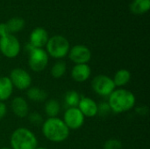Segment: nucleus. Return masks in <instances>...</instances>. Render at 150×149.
<instances>
[{
    "instance_id": "nucleus-15",
    "label": "nucleus",
    "mask_w": 150,
    "mask_h": 149,
    "mask_svg": "<svg viewBox=\"0 0 150 149\" xmlns=\"http://www.w3.org/2000/svg\"><path fill=\"white\" fill-rule=\"evenodd\" d=\"M13 85L9 78V76L0 77V102L7 101L12 95Z\"/></svg>"
},
{
    "instance_id": "nucleus-17",
    "label": "nucleus",
    "mask_w": 150,
    "mask_h": 149,
    "mask_svg": "<svg viewBox=\"0 0 150 149\" xmlns=\"http://www.w3.org/2000/svg\"><path fill=\"white\" fill-rule=\"evenodd\" d=\"M131 80V73L127 68L119 69L112 77V81L116 86V88H123L126 86Z\"/></svg>"
},
{
    "instance_id": "nucleus-4",
    "label": "nucleus",
    "mask_w": 150,
    "mask_h": 149,
    "mask_svg": "<svg viewBox=\"0 0 150 149\" xmlns=\"http://www.w3.org/2000/svg\"><path fill=\"white\" fill-rule=\"evenodd\" d=\"M70 45L69 40L62 35L50 37L46 45V52L54 59L62 60L69 54Z\"/></svg>"
},
{
    "instance_id": "nucleus-5",
    "label": "nucleus",
    "mask_w": 150,
    "mask_h": 149,
    "mask_svg": "<svg viewBox=\"0 0 150 149\" xmlns=\"http://www.w3.org/2000/svg\"><path fill=\"white\" fill-rule=\"evenodd\" d=\"M91 88L97 95L108 97L116 89V86L112 77L106 75H98L91 81Z\"/></svg>"
},
{
    "instance_id": "nucleus-7",
    "label": "nucleus",
    "mask_w": 150,
    "mask_h": 149,
    "mask_svg": "<svg viewBox=\"0 0 150 149\" xmlns=\"http://www.w3.org/2000/svg\"><path fill=\"white\" fill-rule=\"evenodd\" d=\"M20 50V42L13 34H8L0 38V52L6 58H16L19 54Z\"/></svg>"
},
{
    "instance_id": "nucleus-25",
    "label": "nucleus",
    "mask_w": 150,
    "mask_h": 149,
    "mask_svg": "<svg viewBox=\"0 0 150 149\" xmlns=\"http://www.w3.org/2000/svg\"><path fill=\"white\" fill-rule=\"evenodd\" d=\"M110 112H112V111L107 102H102L99 105H98V115L105 117L109 115Z\"/></svg>"
},
{
    "instance_id": "nucleus-11",
    "label": "nucleus",
    "mask_w": 150,
    "mask_h": 149,
    "mask_svg": "<svg viewBox=\"0 0 150 149\" xmlns=\"http://www.w3.org/2000/svg\"><path fill=\"white\" fill-rule=\"evenodd\" d=\"M77 108L85 118H93L98 115V104L89 97H81Z\"/></svg>"
},
{
    "instance_id": "nucleus-3",
    "label": "nucleus",
    "mask_w": 150,
    "mask_h": 149,
    "mask_svg": "<svg viewBox=\"0 0 150 149\" xmlns=\"http://www.w3.org/2000/svg\"><path fill=\"white\" fill-rule=\"evenodd\" d=\"M10 144L12 149H35L38 147V139L30 129L18 127L12 132Z\"/></svg>"
},
{
    "instance_id": "nucleus-12",
    "label": "nucleus",
    "mask_w": 150,
    "mask_h": 149,
    "mask_svg": "<svg viewBox=\"0 0 150 149\" xmlns=\"http://www.w3.org/2000/svg\"><path fill=\"white\" fill-rule=\"evenodd\" d=\"M49 39L47 32L42 27H37L32 31L29 36V43L35 48H43L46 47Z\"/></svg>"
},
{
    "instance_id": "nucleus-23",
    "label": "nucleus",
    "mask_w": 150,
    "mask_h": 149,
    "mask_svg": "<svg viewBox=\"0 0 150 149\" xmlns=\"http://www.w3.org/2000/svg\"><path fill=\"white\" fill-rule=\"evenodd\" d=\"M122 142L118 140V139H109L107 140L104 146H103V148L104 149H122Z\"/></svg>"
},
{
    "instance_id": "nucleus-19",
    "label": "nucleus",
    "mask_w": 150,
    "mask_h": 149,
    "mask_svg": "<svg viewBox=\"0 0 150 149\" xmlns=\"http://www.w3.org/2000/svg\"><path fill=\"white\" fill-rule=\"evenodd\" d=\"M150 9V0H133L130 4V10L134 14L147 13Z\"/></svg>"
},
{
    "instance_id": "nucleus-16",
    "label": "nucleus",
    "mask_w": 150,
    "mask_h": 149,
    "mask_svg": "<svg viewBox=\"0 0 150 149\" xmlns=\"http://www.w3.org/2000/svg\"><path fill=\"white\" fill-rule=\"evenodd\" d=\"M26 97L29 100L36 103L45 102L47 98V93L45 90L39 87H30L26 90Z\"/></svg>"
},
{
    "instance_id": "nucleus-2",
    "label": "nucleus",
    "mask_w": 150,
    "mask_h": 149,
    "mask_svg": "<svg viewBox=\"0 0 150 149\" xmlns=\"http://www.w3.org/2000/svg\"><path fill=\"white\" fill-rule=\"evenodd\" d=\"M41 132L47 141L54 143H61L69 138L70 130L67 127L62 119L55 117L47 118L43 121Z\"/></svg>"
},
{
    "instance_id": "nucleus-10",
    "label": "nucleus",
    "mask_w": 150,
    "mask_h": 149,
    "mask_svg": "<svg viewBox=\"0 0 150 149\" xmlns=\"http://www.w3.org/2000/svg\"><path fill=\"white\" fill-rule=\"evenodd\" d=\"M68 56L75 64H88L91 59V51L84 45H75L69 48Z\"/></svg>"
},
{
    "instance_id": "nucleus-13",
    "label": "nucleus",
    "mask_w": 150,
    "mask_h": 149,
    "mask_svg": "<svg viewBox=\"0 0 150 149\" xmlns=\"http://www.w3.org/2000/svg\"><path fill=\"white\" fill-rule=\"evenodd\" d=\"M11 109L13 114L20 119L25 118L29 114V105L23 97H15L11 102Z\"/></svg>"
},
{
    "instance_id": "nucleus-22",
    "label": "nucleus",
    "mask_w": 150,
    "mask_h": 149,
    "mask_svg": "<svg viewBox=\"0 0 150 149\" xmlns=\"http://www.w3.org/2000/svg\"><path fill=\"white\" fill-rule=\"evenodd\" d=\"M67 71V65H66V62L62 61V60H58L54 65L53 67L51 68V70H50V74L51 76L55 78V79H60L62 78L65 73Z\"/></svg>"
},
{
    "instance_id": "nucleus-14",
    "label": "nucleus",
    "mask_w": 150,
    "mask_h": 149,
    "mask_svg": "<svg viewBox=\"0 0 150 149\" xmlns=\"http://www.w3.org/2000/svg\"><path fill=\"white\" fill-rule=\"evenodd\" d=\"M72 79L76 83L86 82L91 75V68L88 64H75L70 72Z\"/></svg>"
},
{
    "instance_id": "nucleus-28",
    "label": "nucleus",
    "mask_w": 150,
    "mask_h": 149,
    "mask_svg": "<svg viewBox=\"0 0 150 149\" xmlns=\"http://www.w3.org/2000/svg\"><path fill=\"white\" fill-rule=\"evenodd\" d=\"M35 149H48V148H43V147H39V146H38V147H37Z\"/></svg>"
},
{
    "instance_id": "nucleus-20",
    "label": "nucleus",
    "mask_w": 150,
    "mask_h": 149,
    "mask_svg": "<svg viewBox=\"0 0 150 149\" xmlns=\"http://www.w3.org/2000/svg\"><path fill=\"white\" fill-rule=\"evenodd\" d=\"M80 99H81L80 94L74 90L67 91L64 95V104L67 105V108L77 107Z\"/></svg>"
},
{
    "instance_id": "nucleus-18",
    "label": "nucleus",
    "mask_w": 150,
    "mask_h": 149,
    "mask_svg": "<svg viewBox=\"0 0 150 149\" xmlns=\"http://www.w3.org/2000/svg\"><path fill=\"white\" fill-rule=\"evenodd\" d=\"M61 111V105L58 100L54 98H51L46 100L44 112L48 118H55L59 114Z\"/></svg>"
},
{
    "instance_id": "nucleus-26",
    "label": "nucleus",
    "mask_w": 150,
    "mask_h": 149,
    "mask_svg": "<svg viewBox=\"0 0 150 149\" xmlns=\"http://www.w3.org/2000/svg\"><path fill=\"white\" fill-rule=\"evenodd\" d=\"M8 34H11V33L9 32L6 23H0V38L4 37Z\"/></svg>"
},
{
    "instance_id": "nucleus-1",
    "label": "nucleus",
    "mask_w": 150,
    "mask_h": 149,
    "mask_svg": "<svg viewBox=\"0 0 150 149\" xmlns=\"http://www.w3.org/2000/svg\"><path fill=\"white\" fill-rule=\"evenodd\" d=\"M108 105L112 112L124 113L131 111L136 104V97L134 94L127 89H115L108 97Z\"/></svg>"
},
{
    "instance_id": "nucleus-6",
    "label": "nucleus",
    "mask_w": 150,
    "mask_h": 149,
    "mask_svg": "<svg viewBox=\"0 0 150 149\" xmlns=\"http://www.w3.org/2000/svg\"><path fill=\"white\" fill-rule=\"evenodd\" d=\"M49 61V56L44 48H33L28 54V66L33 72L43 71Z\"/></svg>"
},
{
    "instance_id": "nucleus-8",
    "label": "nucleus",
    "mask_w": 150,
    "mask_h": 149,
    "mask_svg": "<svg viewBox=\"0 0 150 149\" xmlns=\"http://www.w3.org/2000/svg\"><path fill=\"white\" fill-rule=\"evenodd\" d=\"M9 78L14 88L19 90H26L32 85V76L28 71L22 68H13L9 76Z\"/></svg>"
},
{
    "instance_id": "nucleus-27",
    "label": "nucleus",
    "mask_w": 150,
    "mask_h": 149,
    "mask_svg": "<svg viewBox=\"0 0 150 149\" xmlns=\"http://www.w3.org/2000/svg\"><path fill=\"white\" fill-rule=\"evenodd\" d=\"M7 114V106L4 102H0V120H2Z\"/></svg>"
},
{
    "instance_id": "nucleus-9",
    "label": "nucleus",
    "mask_w": 150,
    "mask_h": 149,
    "mask_svg": "<svg viewBox=\"0 0 150 149\" xmlns=\"http://www.w3.org/2000/svg\"><path fill=\"white\" fill-rule=\"evenodd\" d=\"M62 120L69 130H78L83 126L85 117L77 107H70L64 112Z\"/></svg>"
},
{
    "instance_id": "nucleus-24",
    "label": "nucleus",
    "mask_w": 150,
    "mask_h": 149,
    "mask_svg": "<svg viewBox=\"0 0 150 149\" xmlns=\"http://www.w3.org/2000/svg\"><path fill=\"white\" fill-rule=\"evenodd\" d=\"M28 120L31 124L34 125V126H39V125H42L44 119L42 118V116L38 113V112H29L28 114Z\"/></svg>"
},
{
    "instance_id": "nucleus-21",
    "label": "nucleus",
    "mask_w": 150,
    "mask_h": 149,
    "mask_svg": "<svg viewBox=\"0 0 150 149\" xmlns=\"http://www.w3.org/2000/svg\"><path fill=\"white\" fill-rule=\"evenodd\" d=\"M7 27L9 29V32L11 34L16 33L20 32L24 26H25V20L22 18L19 17H14L10 18L7 22H6Z\"/></svg>"
},
{
    "instance_id": "nucleus-29",
    "label": "nucleus",
    "mask_w": 150,
    "mask_h": 149,
    "mask_svg": "<svg viewBox=\"0 0 150 149\" xmlns=\"http://www.w3.org/2000/svg\"><path fill=\"white\" fill-rule=\"evenodd\" d=\"M0 149H12V148H7V147H4V148H1Z\"/></svg>"
}]
</instances>
